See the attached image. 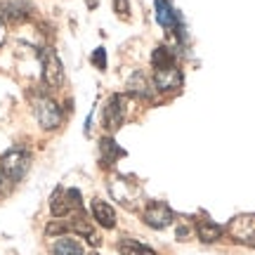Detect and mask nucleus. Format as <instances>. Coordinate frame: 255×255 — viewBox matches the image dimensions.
Here are the masks:
<instances>
[{
    "label": "nucleus",
    "mask_w": 255,
    "mask_h": 255,
    "mask_svg": "<svg viewBox=\"0 0 255 255\" xmlns=\"http://www.w3.org/2000/svg\"><path fill=\"white\" fill-rule=\"evenodd\" d=\"M31 168V151L26 146H12L9 151L0 156V170L7 175L12 182H19Z\"/></svg>",
    "instance_id": "obj_1"
},
{
    "label": "nucleus",
    "mask_w": 255,
    "mask_h": 255,
    "mask_svg": "<svg viewBox=\"0 0 255 255\" xmlns=\"http://www.w3.org/2000/svg\"><path fill=\"white\" fill-rule=\"evenodd\" d=\"M31 107H33V116L40 123L43 130H57L62 126V109L52 97L47 95H33L31 100Z\"/></svg>",
    "instance_id": "obj_2"
},
{
    "label": "nucleus",
    "mask_w": 255,
    "mask_h": 255,
    "mask_svg": "<svg viewBox=\"0 0 255 255\" xmlns=\"http://www.w3.org/2000/svg\"><path fill=\"white\" fill-rule=\"evenodd\" d=\"M111 196L119 201L123 208L135 210L142 203V187L132 182V180L123 177V175H119V177L111 180Z\"/></svg>",
    "instance_id": "obj_3"
},
{
    "label": "nucleus",
    "mask_w": 255,
    "mask_h": 255,
    "mask_svg": "<svg viewBox=\"0 0 255 255\" xmlns=\"http://www.w3.org/2000/svg\"><path fill=\"white\" fill-rule=\"evenodd\" d=\"M73 210H83V199L78 189H62L57 187L50 196V213L55 218H66Z\"/></svg>",
    "instance_id": "obj_4"
},
{
    "label": "nucleus",
    "mask_w": 255,
    "mask_h": 255,
    "mask_svg": "<svg viewBox=\"0 0 255 255\" xmlns=\"http://www.w3.org/2000/svg\"><path fill=\"white\" fill-rule=\"evenodd\" d=\"M40 66H43V81H45V85L50 90H59L64 85V64L52 47H43L40 50Z\"/></svg>",
    "instance_id": "obj_5"
},
{
    "label": "nucleus",
    "mask_w": 255,
    "mask_h": 255,
    "mask_svg": "<svg viewBox=\"0 0 255 255\" xmlns=\"http://www.w3.org/2000/svg\"><path fill=\"white\" fill-rule=\"evenodd\" d=\"M128 102L130 97L128 95H111L109 102H107V107H104V114H102V123H104V130H109V132H116L121 126H123V121L128 116Z\"/></svg>",
    "instance_id": "obj_6"
},
{
    "label": "nucleus",
    "mask_w": 255,
    "mask_h": 255,
    "mask_svg": "<svg viewBox=\"0 0 255 255\" xmlns=\"http://www.w3.org/2000/svg\"><path fill=\"white\" fill-rule=\"evenodd\" d=\"M142 220H144L146 227L151 229H165L173 225V210H170V206L168 203H163V201H149L144 206V210H142Z\"/></svg>",
    "instance_id": "obj_7"
},
{
    "label": "nucleus",
    "mask_w": 255,
    "mask_h": 255,
    "mask_svg": "<svg viewBox=\"0 0 255 255\" xmlns=\"http://www.w3.org/2000/svg\"><path fill=\"white\" fill-rule=\"evenodd\" d=\"M225 232H227L237 244L255 248V215H237V218L227 225Z\"/></svg>",
    "instance_id": "obj_8"
},
{
    "label": "nucleus",
    "mask_w": 255,
    "mask_h": 255,
    "mask_svg": "<svg viewBox=\"0 0 255 255\" xmlns=\"http://www.w3.org/2000/svg\"><path fill=\"white\" fill-rule=\"evenodd\" d=\"M154 88L158 92H163V95L182 88V71L177 69V64L165 66V69H156L154 71Z\"/></svg>",
    "instance_id": "obj_9"
},
{
    "label": "nucleus",
    "mask_w": 255,
    "mask_h": 255,
    "mask_svg": "<svg viewBox=\"0 0 255 255\" xmlns=\"http://www.w3.org/2000/svg\"><path fill=\"white\" fill-rule=\"evenodd\" d=\"M128 97H137V100H151L154 97V85L142 71H135L128 78Z\"/></svg>",
    "instance_id": "obj_10"
},
{
    "label": "nucleus",
    "mask_w": 255,
    "mask_h": 255,
    "mask_svg": "<svg viewBox=\"0 0 255 255\" xmlns=\"http://www.w3.org/2000/svg\"><path fill=\"white\" fill-rule=\"evenodd\" d=\"M31 17V5L26 0H2L0 2V19L7 21H24Z\"/></svg>",
    "instance_id": "obj_11"
},
{
    "label": "nucleus",
    "mask_w": 255,
    "mask_h": 255,
    "mask_svg": "<svg viewBox=\"0 0 255 255\" xmlns=\"http://www.w3.org/2000/svg\"><path fill=\"white\" fill-rule=\"evenodd\" d=\"M156 21L168 31H180V17L173 9L170 0H156Z\"/></svg>",
    "instance_id": "obj_12"
},
{
    "label": "nucleus",
    "mask_w": 255,
    "mask_h": 255,
    "mask_svg": "<svg viewBox=\"0 0 255 255\" xmlns=\"http://www.w3.org/2000/svg\"><path fill=\"white\" fill-rule=\"evenodd\" d=\"M92 218L97 220V225H102L104 229L116 227V210L111 208L107 201H102V199L92 201Z\"/></svg>",
    "instance_id": "obj_13"
},
{
    "label": "nucleus",
    "mask_w": 255,
    "mask_h": 255,
    "mask_svg": "<svg viewBox=\"0 0 255 255\" xmlns=\"http://www.w3.org/2000/svg\"><path fill=\"white\" fill-rule=\"evenodd\" d=\"M222 234H225V227H220L218 222H213V220L201 218L199 222H196V237H199V241H203V244H215Z\"/></svg>",
    "instance_id": "obj_14"
},
{
    "label": "nucleus",
    "mask_w": 255,
    "mask_h": 255,
    "mask_svg": "<svg viewBox=\"0 0 255 255\" xmlns=\"http://www.w3.org/2000/svg\"><path fill=\"white\" fill-rule=\"evenodd\" d=\"M121 156H126V151H123V149H121L111 137H104V139L100 142V161H102L104 168H111Z\"/></svg>",
    "instance_id": "obj_15"
},
{
    "label": "nucleus",
    "mask_w": 255,
    "mask_h": 255,
    "mask_svg": "<svg viewBox=\"0 0 255 255\" xmlns=\"http://www.w3.org/2000/svg\"><path fill=\"white\" fill-rule=\"evenodd\" d=\"M119 253L121 255H156V251L144 246V244H139V241H135V239H121Z\"/></svg>",
    "instance_id": "obj_16"
},
{
    "label": "nucleus",
    "mask_w": 255,
    "mask_h": 255,
    "mask_svg": "<svg viewBox=\"0 0 255 255\" xmlns=\"http://www.w3.org/2000/svg\"><path fill=\"white\" fill-rule=\"evenodd\" d=\"M52 253L55 255H85V251H83V246L76 241V239H57L55 246H52Z\"/></svg>",
    "instance_id": "obj_17"
},
{
    "label": "nucleus",
    "mask_w": 255,
    "mask_h": 255,
    "mask_svg": "<svg viewBox=\"0 0 255 255\" xmlns=\"http://www.w3.org/2000/svg\"><path fill=\"white\" fill-rule=\"evenodd\" d=\"M151 64H154V69H165V66H173V64H175V52L170 50V47L158 45L154 50V55H151Z\"/></svg>",
    "instance_id": "obj_18"
},
{
    "label": "nucleus",
    "mask_w": 255,
    "mask_h": 255,
    "mask_svg": "<svg viewBox=\"0 0 255 255\" xmlns=\"http://www.w3.org/2000/svg\"><path fill=\"white\" fill-rule=\"evenodd\" d=\"M90 62H92V66H95V69H100V71H107V50H104V47H97V50L92 52Z\"/></svg>",
    "instance_id": "obj_19"
},
{
    "label": "nucleus",
    "mask_w": 255,
    "mask_h": 255,
    "mask_svg": "<svg viewBox=\"0 0 255 255\" xmlns=\"http://www.w3.org/2000/svg\"><path fill=\"white\" fill-rule=\"evenodd\" d=\"M114 12H116L121 19H128L130 17V2H128V0H114Z\"/></svg>",
    "instance_id": "obj_20"
},
{
    "label": "nucleus",
    "mask_w": 255,
    "mask_h": 255,
    "mask_svg": "<svg viewBox=\"0 0 255 255\" xmlns=\"http://www.w3.org/2000/svg\"><path fill=\"white\" fill-rule=\"evenodd\" d=\"M12 184H14V182H12L7 175L0 170V199H2V196H7L9 191H12Z\"/></svg>",
    "instance_id": "obj_21"
},
{
    "label": "nucleus",
    "mask_w": 255,
    "mask_h": 255,
    "mask_svg": "<svg viewBox=\"0 0 255 255\" xmlns=\"http://www.w3.org/2000/svg\"><path fill=\"white\" fill-rule=\"evenodd\" d=\"M187 234H189V229H187V227H180V229H177V237H180V241H182Z\"/></svg>",
    "instance_id": "obj_22"
},
{
    "label": "nucleus",
    "mask_w": 255,
    "mask_h": 255,
    "mask_svg": "<svg viewBox=\"0 0 255 255\" xmlns=\"http://www.w3.org/2000/svg\"><path fill=\"white\" fill-rule=\"evenodd\" d=\"M5 40V24H2V19H0V43Z\"/></svg>",
    "instance_id": "obj_23"
},
{
    "label": "nucleus",
    "mask_w": 255,
    "mask_h": 255,
    "mask_svg": "<svg viewBox=\"0 0 255 255\" xmlns=\"http://www.w3.org/2000/svg\"><path fill=\"white\" fill-rule=\"evenodd\" d=\"M90 255H100V253H90Z\"/></svg>",
    "instance_id": "obj_24"
}]
</instances>
